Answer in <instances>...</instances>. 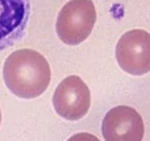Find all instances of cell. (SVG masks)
Segmentation results:
<instances>
[{
    "instance_id": "cell-6",
    "label": "cell",
    "mask_w": 150,
    "mask_h": 141,
    "mask_svg": "<svg viewBox=\"0 0 150 141\" xmlns=\"http://www.w3.org/2000/svg\"><path fill=\"white\" fill-rule=\"evenodd\" d=\"M30 15V0H0V52L23 37Z\"/></svg>"
},
{
    "instance_id": "cell-3",
    "label": "cell",
    "mask_w": 150,
    "mask_h": 141,
    "mask_svg": "<svg viewBox=\"0 0 150 141\" xmlns=\"http://www.w3.org/2000/svg\"><path fill=\"white\" fill-rule=\"evenodd\" d=\"M116 57L120 68L132 75L150 71V34L134 29L122 35L116 47Z\"/></svg>"
},
{
    "instance_id": "cell-2",
    "label": "cell",
    "mask_w": 150,
    "mask_h": 141,
    "mask_svg": "<svg viewBox=\"0 0 150 141\" xmlns=\"http://www.w3.org/2000/svg\"><path fill=\"white\" fill-rule=\"evenodd\" d=\"M96 21L91 0H70L59 13L56 29L63 43L76 46L91 35Z\"/></svg>"
},
{
    "instance_id": "cell-5",
    "label": "cell",
    "mask_w": 150,
    "mask_h": 141,
    "mask_svg": "<svg viewBox=\"0 0 150 141\" xmlns=\"http://www.w3.org/2000/svg\"><path fill=\"white\" fill-rule=\"evenodd\" d=\"M102 132L105 141H142L145 125L135 109L128 106H117L105 115Z\"/></svg>"
},
{
    "instance_id": "cell-7",
    "label": "cell",
    "mask_w": 150,
    "mask_h": 141,
    "mask_svg": "<svg viewBox=\"0 0 150 141\" xmlns=\"http://www.w3.org/2000/svg\"><path fill=\"white\" fill-rule=\"evenodd\" d=\"M67 141H100L96 136L88 132H80L72 136Z\"/></svg>"
},
{
    "instance_id": "cell-1",
    "label": "cell",
    "mask_w": 150,
    "mask_h": 141,
    "mask_svg": "<svg viewBox=\"0 0 150 141\" xmlns=\"http://www.w3.org/2000/svg\"><path fill=\"white\" fill-rule=\"evenodd\" d=\"M3 79L10 91L23 99L39 96L49 86L51 69L42 54L22 49L12 53L5 61Z\"/></svg>"
},
{
    "instance_id": "cell-4",
    "label": "cell",
    "mask_w": 150,
    "mask_h": 141,
    "mask_svg": "<svg viewBox=\"0 0 150 141\" xmlns=\"http://www.w3.org/2000/svg\"><path fill=\"white\" fill-rule=\"evenodd\" d=\"M56 113L64 119L77 121L86 115L91 105L88 87L77 75L66 78L56 88L52 98Z\"/></svg>"
},
{
    "instance_id": "cell-8",
    "label": "cell",
    "mask_w": 150,
    "mask_h": 141,
    "mask_svg": "<svg viewBox=\"0 0 150 141\" xmlns=\"http://www.w3.org/2000/svg\"><path fill=\"white\" fill-rule=\"evenodd\" d=\"M1 120H2V115H1V110H0V123H1Z\"/></svg>"
}]
</instances>
